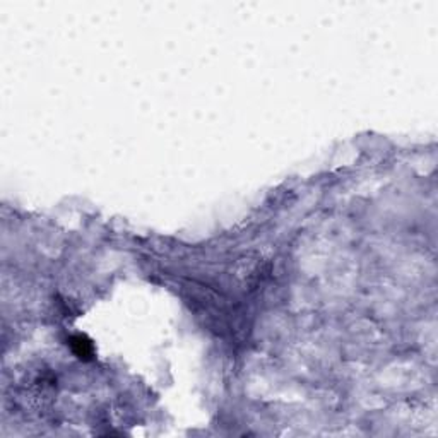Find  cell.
Returning a JSON list of instances; mask_svg holds the SVG:
<instances>
[{
    "label": "cell",
    "mask_w": 438,
    "mask_h": 438,
    "mask_svg": "<svg viewBox=\"0 0 438 438\" xmlns=\"http://www.w3.org/2000/svg\"><path fill=\"white\" fill-rule=\"evenodd\" d=\"M72 346H74V351L77 353L79 358H86V356H91L93 353V346L89 341H86L84 337H74L72 339Z\"/></svg>",
    "instance_id": "obj_1"
}]
</instances>
